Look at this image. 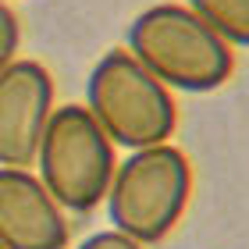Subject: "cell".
Returning a JSON list of instances; mask_svg holds the SVG:
<instances>
[{
    "label": "cell",
    "instance_id": "6da1fadb",
    "mask_svg": "<svg viewBox=\"0 0 249 249\" xmlns=\"http://www.w3.org/2000/svg\"><path fill=\"white\" fill-rule=\"evenodd\" d=\"M124 50L171 93H213L235 71V50L185 4H153L132 18Z\"/></svg>",
    "mask_w": 249,
    "mask_h": 249
},
{
    "label": "cell",
    "instance_id": "7a4b0ae2",
    "mask_svg": "<svg viewBox=\"0 0 249 249\" xmlns=\"http://www.w3.org/2000/svg\"><path fill=\"white\" fill-rule=\"evenodd\" d=\"M189 196H192L189 157L175 142H160L121 157L104 207L110 228L150 249L178 228L189 207Z\"/></svg>",
    "mask_w": 249,
    "mask_h": 249
},
{
    "label": "cell",
    "instance_id": "3957f363",
    "mask_svg": "<svg viewBox=\"0 0 249 249\" xmlns=\"http://www.w3.org/2000/svg\"><path fill=\"white\" fill-rule=\"evenodd\" d=\"M86 110L124 153L171 142L178 128L175 93L124 47L107 50L93 64L86 78Z\"/></svg>",
    "mask_w": 249,
    "mask_h": 249
},
{
    "label": "cell",
    "instance_id": "277c9868",
    "mask_svg": "<svg viewBox=\"0 0 249 249\" xmlns=\"http://www.w3.org/2000/svg\"><path fill=\"white\" fill-rule=\"evenodd\" d=\"M32 167L64 213H93L107 199L118 171V146L93 121L86 104H64L53 107Z\"/></svg>",
    "mask_w": 249,
    "mask_h": 249
},
{
    "label": "cell",
    "instance_id": "5b68a950",
    "mask_svg": "<svg viewBox=\"0 0 249 249\" xmlns=\"http://www.w3.org/2000/svg\"><path fill=\"white\" fill-rule=\"evenodd\" d=\"M53 107L47 64L18 57L0 71V167H32Z\"/></svg>",
    "mask_w": 249,
    "mask_h": 249
},
{
    "label": "cell",
    "instance_id": "8992f818",
    "mask_svg": "<svg viewBox=\"0 0 249 249\" xmlns=\"http://www.w3.org/2000/svg\"><path fill=\"white\" fill-rule=\"evenodd\" d=\"M68 213L32 167H0V249H68Z\"/></svg>",
    "mask_w": 249,
    "mask_h": 249
},
{
    "label": "cell",
    "instance_id": "52a82bcc",
    "mask_svg": "<svg viewBox=\"0 0 249 249\" xmlns=\"http://www.w3.org/2000/svg\"><path fill=\"white\" fill-rule=\"evenodd\" d=\"M231 50H249V0H185Z\"/></svg>",
    "mask_w": 249,
    "mask_h": 249
},
{
    "label": "cell",
    "instance_id": "ba28073f",
    "mask_svg": "<svg viewBox=\"0 0 249 249\" xmlns=\"http://www.w3.org/2000/svg\"><path fill=\"white\" fill-rule=\"evenodd\" d=\"M18 47H21L18 15L7 7V0H0V71H4L7 64L18 61Z\"/></svg>",
    "mask_w": 249,
    "mask_h": 249
},
{
    "label": "cell",
    "instance_id": "9c48e42d",
    "mask_svg": "<svg viewBox=\"0 0 249 249\" xmlns=\"http://www.w3.org/2000/svg\"><path fill=\"white\" fill-rule=\"evenodd\" d=\"M75 249H146V246H139L135 239H128V235H121V231H114V228H107V231L86 235Z\"/></svg>",
    "mask_w": 249,
    "mask_h": 249
}]
</instances>
